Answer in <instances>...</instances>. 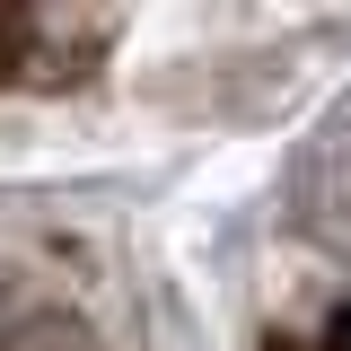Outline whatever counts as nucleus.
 <instances>
[{
	"label": "nucleus",
	"mask_w": 351,
	"mask_h": 351,
	"mask_svg": "<svg viewBox=\"0 0 351 351\" xmlns=\"http://www.w3.org/2000/svg\"><path fill=\"white\" fill-rule=\"evenodd\" d=\"M0 351H97V334H88V316H71V307H27L0 334Z\"/></svg>",
	"instance_id": "obj_1"
},
{
	"label": "nucleus",
	"mask_w": 351,
	"mask_h": 351,
	"mask_svg": "<svg viewBox=\"0 0 351 351\" xmlns=\"http://www.w3.org/2000/svg\"><path fill=\"white\" fill-rule=\"evenodd\" d=\"M0 53H9V18H0Z\"/></svg>",
	"instance_id": "obj_2"
}]
</instances>
